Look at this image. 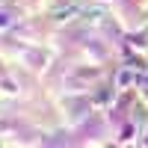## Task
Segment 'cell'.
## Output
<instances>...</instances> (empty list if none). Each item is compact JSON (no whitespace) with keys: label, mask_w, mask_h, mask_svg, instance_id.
<instances>
[{"label":"cell","mask_w":148,"mask_h":148,"mask_svg":"<svg viewBox=\"0 0 148 148\" xmlns=\"http://www.w3.org/2000/svg\"><path fill=\"white\" fill-rule=\"evenodd\" d=\"M3 24H6V15H0V27H3Z\"/></svg>","instance_id":"7a4b0ae2"},{"label":"cell","mask_w":148,"mask_h":148,"mask_svg":"<svg viewBox=\"0 0 148 148\" xmlns=\"http://www.w3.org/2000/svg\"><path fill=\"white\" fill-rule=\"evenodd\" d=\"M130 80H133V74H130V71H119V77H116V83H119V86H127Z\"/></svg>","instance_id":"6da1fadb"}]
</instances>
